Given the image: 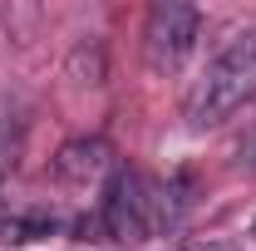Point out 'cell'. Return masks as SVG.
Segmentation results:
<instances>
[{
	"label": "cell",
	"mask_w": 256,
	"mask_h": 251,
	"mask_svg": "<svg viewBox=\"0 0 256 251\" xmlns=\"http://www.w3.org/2000/svg\"><path fill=\"white\" fill-rule=\"evenodd\" d=\"M246 98H256V30H242L226 40V50L212 54V64L202 69V79L188 94V124L212 128L232 118Z\"/></svg>",
	"instance_id": "obj_1"
},
{
	"label": "cell",
	"mask_w": 256,
	"mask_h": 251,
	"mask_svg": "<svg viewBox=\"0 0 256 251\" xmlns=\"http://www.w3.org/2000/svg\"><path fill=\"white\" fill-rule=\"evenodd\" d=\"M172 197H178V182H148L133 168H114L108 172V188H104V232L118 246H138L158 226L178 222Z\"/></svg>",
	"instance_id": "obj_2"
},
{
	"label": "cell",
	"mask_w": 256,
	"mask_h": 251,
	"mask_svg": "<svg viewBox=\"0 0 256 251\" xmlns=\"http://www.w3.org/2000/svg\"><path fill=\"white\" fill-rule=\"evenodd\" d=\"M148 64L158 74H178L182 60L197 50L202 40V10L197 5H182V0H162L148 10Z\"/></svg>",
	"instance_id": "obj_3"
},
{
	"label": "cell",
	"mask_w": 256,
	"mask_h": 251,
	"mask_svg": "<svg viewBox=\"0 0 256 251\" xmlns=\"http://www.w3.org/2000/svg\"><path fill=\"white\" fill-rule=\"evenodd\" d=\"M54 172H60L64 182L89 188V182H98L104 172H114V153H108L104 138H79V143H69V148L54 158Z\"/></svg>",
	"instance_id": "obj_4"
},
{
	"label": "cell",
	"mask_w": 256,
	"mask_h": 251,
	"mask_svg": "<svg viewBox=\"0 0 256 251\" xmlns=\"http://www.w3.org/2000/svg\"><path fill=\"white\" fill-rule=\"evenodd\" d=\"M188 251H226V246H188Z\"/></svg>",
	"instance_id": "obj_5"
},
{
	"label": "cell",
	"mask_w": 256,
	"mask_h": 251,
	"mask_svg": "<svg viewBox=\"0 0 256 251\" xmlns=\"http://www.w3.org/2000/svg\"><path fill=\"white\" fill-rule=\"evenodd\" d=\"M252 153H256V138H252ZM252 162H256V158H252Z\"/></svg>",
	"instance_id": "obj_6"
}]
</instances>
